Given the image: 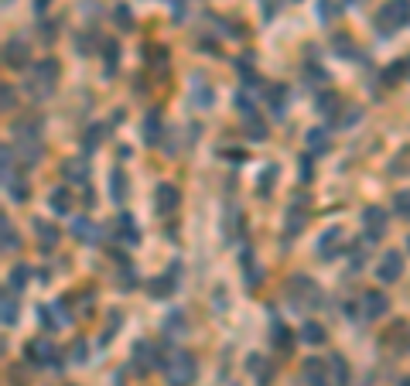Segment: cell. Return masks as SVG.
I'll return each instance as SVG.
<instances>
[{
	"mask_svg": "<svg viewBox=\"0 0 410 386\" xmlns=\"http://www.w3.org/2000/svg\"><path fill=\"white\" fill-rule=\"evenodd\" d=\"M407 24H410V0H386L380 7V14H376L380 35H393V31H400Z\"/></svg>",
	"mask_w": 410,
	"mask_h": 386,
	"instance_id": "1",
	"label": "cell"
},
{
	"mask_svg": "<svg viewBox=\"0 0 410 386\" xmlns=\"http://www.w3.org/2000/svg\"><path fill=\"white\" fill-rule=\"evenodd\" d=\"M165 373H168V383L171 386H192L195 383V373H198V362H195L192 352H175V356H168Z\"/></svg>",
	"mask_w": 410,
	"mask_h": 386,
	"instance_id": "2",
	"label": "cell"
},
{
	"mask_svg": "<svg viewBox=\"0 0 410 386\" xmlns=\"http://www.w3.org/2000/svg\"><path fill=\"white\" fill-rule=\"evenodd\" d=\"M55 82H59V62L55 58H41L35 65V72H31V93L35 96H52Z\"/></svg>",
	"mask_w": 410,
	"mask_h": 386,
	"instance_id": "3",
	"label": "cell"
},
{
	"mask_svg": "<svg viewBox=\"0 0 410 386\" xmlns=\"http://www.w3.org/2000/svg\"><path fill=\"white\" fill-rule=\"evenodd\" d=\"M390 216H386V209H380V205H369L366 212H362V222H366V239L369 243H376V239H383L386 236V229H390Z\"/></svg>",
	"mask_w": 410,
	"mask_h": 386,
	"instance_id": "4",
	"label": "cell"
},
{
	"mask_svg": "<svg viewBox=\"0 0 410 386\" xmlns=\"http://www.w3.org/2000/svg\"><path fill=\"white\" fill-rule=\"evenodd\" d=\"M178 277H181V264H171L165 274L151 277V284H147V291H151V297H171L178 287Z\"/></svg>",
	"mask_w": 410,
	"mask_h": 386,
	"instance_id": "5",
	"label": "cell"
},
{
	"mask_svg": "<svg viewBox=\"0 0 410 386\" xmlns=\"http://www.w3.org/2000/svg\"><path fill=\"white\" fill-rule=\"evenodd\" d=\"M342 243H346V236H342V229H339V226L325 229V232L318 236V257H322V260H335L339 253H346V250H342Z\"/></svg>",
	"mask_w": 410,
	"mask_h": 386,
	"instance_id": "6",
	"label": "cell"
},
{
	"mask_svg": "<svg viewBox=\"0 0 410 386\" xmlns=\"http://www.w3.org/2000/svg\"><path fill=\"white\" fill-rule=\"evenodd\" d=\"M178 202H181L178 185H171V181H161V185H158V192H154V209H158V216H171V212L178 209Z\"/></svg>",
	"mask_w": 410,
	"mask_h": 386,
	"instance_id": "7",
	"label": "cell"
},
{
	"mask_svg": "<svg viewBox=\"0 0 410 386\" xmlns=\"http://www.w3.org/2000/svg\"><path fill=\"white\" fill-rule=\"evenodd\" d=\"M386 311H390V297H386L383 291H366V294H362V315H366L369 322L383 318Z\"/></svg>",
	"mask_w": 410,
	"mask_h": 386,
	"instance_id": "8",
	"label": "cell"
},
{
	"mask_svg": "<svg viewBox=\"0 0 410 386\" xmlns=\"http://www.w3.org/2000/svg\"><path fill=\"white\" fill-rule=\"evenodd\" d=\"M28 359L41 362V366H52L59 359V349H55L52 338H35V342H28Z\"/></svg>",
	"mask_w": 410,
	"mask_h": 386,
	"instance_id": "9",
	"label": "cell"
},
{
	"mask_svg": "<svg viewBox=\"0 0 410 386\" xmlns=\"http://www.w3.org/2000/svg\"><path fill=\"white\" fill-rule=\"evenodd\" d=\"M400 274H404V257H400L397 250L383 253V260H380V267H376V277H380L383 284H393V280H400Z\"/></svg>",
	"mask_w": 410,
	"mask_h": 386,
	"instance_id": "10",
	"label": "cell"
},
{
	"mask_svg": "<svg viewBox=\"0 0 410 386\" xmlns=\"http://www.w3.org/2000/svg\"><path fill=\"white\" fill-rule=\"evenodd\" d=\"M284 219H288V232H301V229H304V222H308V195H297V199H294L291 205H288V216H284Z\"/></svg>",
	"mask_w": 410,
	"mask_h": 386,
	"instance_id": "11",
	"label": "cell"
},
{
	"mask_svg": "<svg viewBox=\"0 0 410 386\" xmlns=\"http://www.w3.org/2000/svg\"><path fill=\"white\" fill-rule=\"evenodd\" d=\"M304 380L311 386H332V380H328V362L325 359H308L304 362Z\"/></svg>",
	"mask_w": 410,
	"mask_h": 386,
	"instance_id": "12",
	"label": "cell"
},
{
	"mask_svg": "<svg viewBox=\"0 0 410 386\" xmlns=\"http://www.w3.org/2000/svg\"><path fill=\"white\" fill-rule=\"evenodd\" d=\"M267 107L274 116H284V107H288V86H267Z\"/></svg>",
	"mask_w": 410,
	"mask_h": 386,
	"instance_id": "13",
	"label": "cell"
},
{
	"mask_svg": "<svg viewBox=\"0 0 410 386\" xmlns=\"http://www.w3.org/2000/svg\"><path fill=\"white\" fill-rule=\"evenodd\" d=\"M133 359H137V366H140V369H151V366H158V345H151V342H137V349H133Z\"/></svg>",
	"mask_w": 410,
	"mask_h": 386,
	"instance_id": "14",
	"label": "cell"
},
{
	"mask_svg": "<svg viewBox=\"0 0 410 386\" xmlns=\"http://www.w3.org/2000/svg\"><path fill=\"white\" fill-rule=\"evenodd\" d=\"M117 232H120V239H127V246H137L140 243V232L133 226V216H127V212L117 219Z\"/></svg>",
	"mask_w": 410,
	"mask_h": 386,
	"instance_id": "15",
	"label": "cell"
},
{
	"mask_svg": "<svg viewBox=\"0 0 410 386\" xmlns=\"http://www.w3.org/2000/svg\"><path fill=\"white\" fill-rule=\"evenodd\" d=\"M277 174H281L277 165H267L263 167V174L257 178V192H260L263 199H270V192H274V185H277Z\"/></svg>",
	"mask_w": 410,
	"mask_h": 386,
	"instance_id": "16",
	"label": "cell"
},
{
	"mask_svg": "<svg viewBox=\"0 0 410 386\" xmlns=\"http://www.w3.org/2000/svg\"><path fill=\"white\" fill-rule=\"evenodd\" d=\"M315 107L325 113V116H335V110L342 107V100H339V96H335L332 89H322V93L315 96Z\"/></svg>",
	"mask_w": 410,
	"mask_h": 386,
	"instance_id": "17",
	"label": "cell"
},
{
	"mask_svg": "<svg viewBox=\"0 0 410 386\" xmlns=\"http://www.w3.org/2000/svg\"><path fill=\"white\" fill-rule=\"evenodd\" d=\"M3 55H7V58H3L7 65H24V62H28V45H24L21 38H17V42H7Z\"/></svg>",
	"mask_w": 410,
	"mask_h": 386,
	"instance_id": "18",
	"label": "cell"
},
{
	"mask_svg": "<svg viewBox=\"0 0 410 386\" xmlns=\"http://www.w3.org/2000/svg\"><path fill=\"white\" fill-rule=\"evenodd\" d=\"M62 174H65V181L82 185V181L89 178V167H86V161H65V165H62Z\"/></svg>",
	"mask_w": 410,
	"mask_h": 386,
	"instance_id": "19",
	"label": "cell"
},
{
	"mask_svg": "<svg viewBox=\"0 0 410 386\" xmlns=\"http://www.w3.org/2000/svg\"><path fill=\"white\" fill-rule=\"evenodd\" d=\"M110 199H113V202H123V199H127V174H123L120 167L110 171Z\"/></svg>",
	"mask_w": 410,
	"mask_h": 386,
	"instance_id": "20",
	"label": "cell"
},
{
	"mask_svg": "<svg viewBox=\"0 0 410 386\" xmlns=\"http://www.w3.org/2000/svg\"><path fill=\"white\" fill-rule=\"evenodd\" d=\"M35 229H38V239H41V246H45V250H55V246H59V229H55L52 222H41V219H38V226H35Z\"/></svg>",
	"mask_w": 410,
	"mask_h": 386,
	"instance_id": "21",
	"label": "cell"
},
{
	"mask_svg": "<svg viewBox=\"0 0 410 386\" xmlns=\"http://www.w3.org/2000/svg\"><path fill=\"white\" fill-rule=\"evenodd\" d=\"M243 130H246L250 140H263V137H267V123L257 120V113H253V116H243Z\"/></svg>",
	"mask_w": 410,
	"mask_h": 386,
	"instance_id": "22",
	"label": "cell"
},
{
	"mask_svg": "<svg viewBox=\"0 0 410 386\" xmlns=\"http://www.w3.org/2000/svg\"><path fill=\"white\" fill-rule=\"evenodd\" d=\"M144 137H147V144H158L161 140V116L154 110L147 113V120H144Z\"/></svg>",
	"mask_w": 410,
	"mask_h": 386,
	"instance_id": "23",
	"label": "cell"
},
{
	"mask_svg": "<svg viewBox=\"0 0 410 386\" xmlns=\"http://www.w3.org/2000/svg\"><path fill=\"white\" fill-rule=\"evenodd\" d=\"M48 202H52V209H55V212L68 216V209H72V192H68V188H55Z\"/></svg>",
	"mask_w": 410,
	"mask_h": 386,
	"instance_id": "24",
	"label": "cell"
},
{
	"mask_svg": "<svg viewBox=\"0 0 410 386\" xmlns=\"http://www.w3.org/2000/svg\"><path fill=\"white\" fill-rule=\"evenodd\" d=\"M308 147L315 151V154H325L332 144H328V134L325 130H308Z\"/></svg>",
	"mask_w": 410,
	"mask_h": 386,
	"instance_id": "25",
	"label": "cell"
},
{
	"mask_svg": "<svg viewBox=\"0 0 410 386\" xmlns=\"http://www.w3.org/2000/svg\"><path fill=\"white\" fill-rule=\"evenodd\" d=\"M28 280H31V267H28V264H17V267L10 270V280H7V284H10L14 291H21Z\"/></svg>",
	"mask_w": 410,
	"mask_h": 386,
	"instance_id": "26",
	"label": "cell"
},
{
	"mask_svg": "<svg viewBox=\"0 0 410 386\" xmlns=\"http://www.w3.org/2000/svg\"><path fill=\"white\" fill-rule=\"evenodd\" d=\"M301 338H304V342H311V345H322V342H325V329H322V325H315V322H308V325L301 329Z\"/></svg>",
	"mask_w": 410,
	"mask_h": 386,
	"instance_id": "27",
	"label": "cell"
},
{
	"mask_svg": "<svg viewBox=\"0 0 410 386\" xmlns=\"http://www.w3.org/2000/svg\"><path fill=\"white\" fill-rule=\"evenodd\" d=\"M72 232H75V236H82V239H93V236H100V229H96V226H93L89 219H75V222H72Z\"/></svg>",
	"mask_w": 410,
	"mask_h": 386,
	"instance_id": "28",
	"label": "cell"
},
{
	"mask_svg": "<svg viewBox=\"0 0 410 386\" xmlns=\"http://www.w3.org/2000/svg\"><path fill=\"white\" fill-rule=\"evenodd\" d=\"M14 322H17V301H14V297H10V291H7V294H3V325L10 329Z\"/></svg>",
	"mask_w": 410,
	"mask_h": 386,
	"instance_id": "29",
	"label": "cell"
},
{
	"mask_svg": "<svg viewBox=\"0 0 410 386\" xmlns=\"http://www.w3.org/2000/svg\"><path fill=\"white\" fill-rule=\"evenodd\" d=\"M393 212L404 216V219H410V192H397V199H393Z\"/></svg>",
	"mask_w": 410,
	"mask_h": 386,
	"instance_id": "30",
	"label": "cell"
},
{
	"mask_svg": "<svg viewBox=\"0 0 410 386\" xmlns=\"http://www.w3.org/2000/svg\"><path fill=\"white\" fill-rule=\"evenodd\" d=\"M291 329H284V325H274V345L277 349H291Z\"/></svg>",
	"mask_w": 410,
	"mask_h": 386,
	"instance_id": "31",
	"label": "cell"
},
{
	"mask_svg": "<svg viewBox=\"0 0 410 386\" xmlns=\"http://www.w3.org/2000/svg\"><path fill=\"white\" fill-rule=\"evenodd\" d=\"M0 222H3V226H0V229H3V250L14 253V250H17V232H10V219H0Z\"/></svg>",
	"mask_w": 410,
	"mask_h": 386,
	"instance_id": "32",
	"label": "cell"
},
{
	"mask_svg": "<svg viewBox=\"0 0 410 386\" xmlns=\"http://www.w3.org/2000/svg\"><path fill=\"white\" fill-rule=\"evenodd\" d=\"M103 52H106V72H113V65H117V42H106V45H103Z\"/></svg>",
	"mask_w": 410,
	"mask_h": 386,
	"instance_id": "33",
	"label": "cell"
},
{
	"mask_svg": "<svg viewBox=\"0 0 410 386\" xmlns=\"http://www.w3.org/2000/svg\"><path fill=\"white\" fill-rule=\"evenodd\" d=\"M100 137H103V127H93V130L86 134V147H89V151H93V147H100V144H103Z\"/></svg>",
	"mask_w": 410,
	"mask_h": 386,
	"instance_id": "34",
	"label": "cell"
},
{
	"mask_svg": "<svg viewBox=\"0 0 410 386\" xmlns=\"http://www.w3.org/2000/svg\"><path fill=\"white\" fill-rule=\"evenodd\" d=\"M72 356H75V362H86V342H75L72 345Z\"/></svg>",
	"mask_w": 410,
	"mask_h": 386,
	"instance_id": "35",
	"label": "cell"
},
{
	"mask_svg": "<svg viewBox=\"0 0 410 386\" xmlns=\"http://www.w3.org/2000/svg\"><path fill=\"white\" fill-rule=\"evenodd\" d=\"M301 178H304V181L311 178V158H308V154L301 158Z\"/></svg>",
	"mask_w": 410,
	"mask_h": 386,
	"instance_id": "36",
	"label": "cell"
},
{
	"mask_svg": "<svg viewBox=\"0 0 410 386\" xmlns=\"http://www.w3.org/2000/svg\"><path fill=\"white\" fill-rule=\"evenodd\" d=\"M10 103H14V93H10V86H3V110H10Z\"/></svg>",
	"mask_w": 410,
	"mask_h": 386,
	"instance_id": "37",
	"label": "cell"
},
{
	"mask_svg": "<svg viewBox=\"0 0 410 386\" xmlns=\"http://www.w3.org/2000/svg\"><path fill=\"white\" fill-rule=\"evenodd\" d=\"M35 10L41 14V10H48V0H35Z\"/></svg>",
	"mask_w": 410,
	"mask_h": 386,
	"instance_id": "38",
	"label": "cell"
},
{
	"mask_svg": "<svg viewBox=\"0 0 410 386\" xmlns=\"http://www.w3.org/2000/svg\"><path fill=\"white\" fill-rule=\"evenodd\" d=\"M400 386H410V376H407V380H404V383H400Z\"/></svg>",
	"mask_w": 410,
	"mask_h": 386,
	"instance_id": "39",
	"label": "cell"
},
{
	"mask_svg": "<svg viewBox=\"0 0 410 386\" xmlns=\"http://www.w3.org/2000/svg\"><path fill=\"white\" fill-rule=\"evenodd\" d=\"M349 3H359V0H346V7H349Z\"/></svg>",
	"mask_w": 410,
	"mask_h": 386,
	"instance_id": "40",
	"label": "cell"
}]
</instances>
